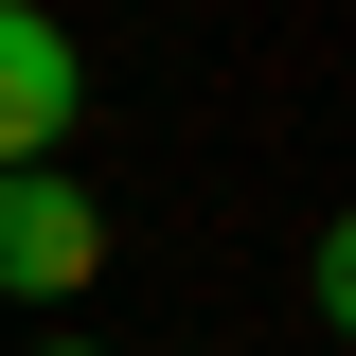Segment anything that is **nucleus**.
<instances>
[{
	"mask_svg": "<svg viewBox=\"0 0 356 356\" xmlns=\"http://www.w3.org/2000/svg\"><path fill=\"white\" fill-rule=\"evenodd\" d=\"M72 107H89V54H72V18L0 0V178H36L54 143H72Z\"/></svg>",
	"mask_w": 356,
	"mask_h": 356,
	"instance_id": "nucleus-2",
	"label": "nucleus"
},
{
	"mask_svg": "<svg viewBox=\"0 0 356 356\" xmlns=\"http://www.w3.org/2000/svg\"><path fill=\"white\" fill-rule=\"evenodd\" d=\"M303 303H321V321L356 339V214H321V250H303Z\"/></svg>",
	"mask_w": 356,
	"mask_h": 356,
	"instance_id": "nucleus-3",
	"label": "nucleus"
},
{
	"mask_svg": "<svg viewBox=\"0 0 356 356\" xmlns=\"http://www.w3.org/2000/svg\"><path fill=\"white\" fill-rule=\"evenodd\" d=\"M36 356H89V339H36Z\"/></svg>",
	"mask_w": 356,
	"mask_h": 356,
	"instance_id": "nucleus-4",
	"label": "nucleus"
},
{
	"mask_svg": "<svg viewBox=\"0 0 356 356\" xmlns=\"http://www.w3.org/2000/svg\"><path fill=\"white\" fill-rule=\"evenodd\" d=\"M0 285L18 303H72V285H107V196L89 178H0Z\"/></svg>",
	"mask_w": 356,
	"mask_h": 356,
	"instance_id": "nucleus-1",
	"label": "nucleus"
}]
</instances>
